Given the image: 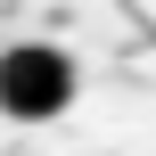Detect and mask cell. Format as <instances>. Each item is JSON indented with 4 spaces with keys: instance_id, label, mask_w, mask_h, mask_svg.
<instances>
[{
    "instance_id": "1",
    "label": "cell",
    "mask_w": 156,
    "mask_h": 156,
    "mask_svg": "<svg viewBox=\"0 0 156 156\" xmlns=\"http://www.w3.org/2000/svg\"><path fill=\"white\" fill-rule=\"evenodd\" d=\"M82 99V66L58 41H8L0 49V115L8 123H58Z\"/></svg>"
}]
</instances>
